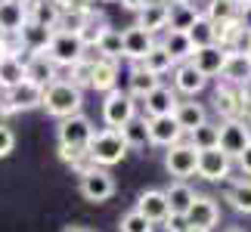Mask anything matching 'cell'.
I'll list each match as a JSON object with an SVG mask.
<instances>
[{"instance_id": "6da1fadb", "label": "cell", "mask_w": 251, "mask_h": 232, "mask_svg": "<svg viewBox=\"0 0 251 232\" xmlns=\"http://www.w3.org/2000/svg\"><path fill=\"white\" fill-rule=\"evenodd\" d=\"M81 102L84 96L75 84L69 81H53L50 87L44 90V109L47 115H53V118H72V115H81Z\"/></svg>"}, {"instance_id": "7a4b0ae2", "label": "cell", "mask_w": 251, "mask_h": 232, "mask_svg": "<svg viewBox=\"0 0 251 232\" xmlns=\"http://www.w3.org/2000/svg\"><path fill=\"white\" fill-rule=\"evenodd\" d=\"M87 158L93 161V167H112V164H118L124 155H127V146H124V139L118 137V130H100L93 133L90 142H87Z\"/></svg>"}, {"instance_id": "3957f363", "label": "cell", "mask_w": 251, "mask_h": 232, "mask_svg": "<svg viewBox=\"0 0 251 232\" xmlns=\"http://www.w3.org/2000/svg\"><path fill=\"white\" fill-rule=\"evenodd\" d=\"M47 59H50L56 69L59 65H65V69H72L75 62H81L84 59V53H87V44H84V37L81 34H65V31H53L50 37V44H47Z\"/></svg>"}, {"instance_id": "277c9868", "label": "cell", "mask_w": 251, "mask_h": 232, "mask_svg": "<svg viewBox=\"0 0 251 232\" xmlns=\"http://www.w3.org/2000/svg\"><path fill=\"white\" fill-rule=\"evenodd\" d=\"M93 121L87 115H72V118L59 121V149H72V152H84L87 142L93 137Z\"/></svg>"}, {"instance_id": "5b68a950", "label": "cell", "mask_w": 251, "mask_h": 232, "mask_svg": "<svg viewBox=\"0 0 251 232\" xmlns=\"http://www.w3.org/2000/svg\"><path fill=\"white\" fill-rule=\"evenodd\" d=\"M133 115H137V102H133L130 93H121L118 87L105 93V102H102V121L109 124V130H121Z\"/></svg>"}, {"instance_id": "8992f818", "label": "cell", "mask_w": 251, "mask_h": 232, "mask_svg": "<svg viewBox=\"0 0 251 232\" xmlns=\"http://www.w3.org/2000/svg\"><path fill=\"white\" fill-rule=\"evenodd\" d=\"M251 146V130H248V124L245 121H224L217 127V149L226 155L229 161L239 158L245 149Z\"/></svg>"}, {"instance_id": "52a82bcc", "label": "cell", "mask_w": 251, "mask_h": 232, "mask_svg": "<svg viewBox=\"0 0 251 232\" xmlns=\"http://www.w3.org/2000/svg\"><path fill=\"white\" fill-rule=\"evenodd\" d=\"M81 195L87 201H109L115 195V177L105 167H84L81 170Z\"/></svg>"}, {"instance_id": "ba28073f", "label": "cell", "mask_w": 251, "mask_h": 232, "mask_svg": "<svg viewBox=\"0 0 251 232\" xmlns=\"http://www.w3.org/2000/svg\"><path fill=\"white\" fill-rule=\"evenodd\" d=\"M229 53H233V50H224L220 44L199 46V50L189 56V65H192V69H196V71L208 81V77H214V74L224 71V65H226V59H229Z\"/></svg>"}, {"instance_id": "9c48e42d", "label": "cell", "mask_w": 251, "mask_h": 232, "mask_svg": "<svg viewBox=\"0 0 251 232\" xmlns=\"http://www.w3.org/2000/svg\"><path fill=\"white\" fill-rule=\"evenodd\" d=\"M41 102H44V90L41 87H34V84H16L13 90H6L3 93V109L6 112H31V109H41Z\"/></svg>"}, {"instance_id": "30bf717a", "label": "cell", "mask_w": 251, "mask_h": 232, "mask_svg": "<svg viewBox=\"0 0 251 232\" xmlns=\"http://www.w3.org/2000/svg\"><path fill=\"white\" fill-rule=\"evenodd\" d=\"M229 167H233V161H229L220 149H205V152H199V158H196V173L201 180H211V183L226 180Z\"/></svg>"}, {"instance_id": "8fae6325", "label": "cell", "mask_w": 251, "mask_h": 232, "mask_svg": "<svg viewBox=\"0 0 251 232\" xmlns=\"http://www.w3.org/2000/svg\"><path fill=\"white\" fill-rule=\"evenodd\" d=\"M196 158L199 152L189 146V142H177V146H171V152L165 155V167L171 177H177V183H183L186 177L196 173Z\"/></svg>"}, {"instance_id": "7c38bea8", "label": "cell", "mask_w": 251, "mask_h": 232, "mask_svg": "<svg viewBox=\"0 0 251 232\" xmlns=\"http://www.w3.org/2000/svg\"><path fill=\"white\" fill-rule=\"evenodd\" d=\"M186 223L211 232V229L220 223V208H217V201L211 198V195H196L192 208L186 210Z\"/></svg>"}, {"instance_id": "4fadbf2b", "label": "cell", "mask_w": 251, "mask_h": 232, "mask_svg": "<svg viewBox=\"0 0 251 232\" xmlns=\"http://www.w3.org/2000/svg\"><path fill=\"white\" fill-rule=\"evenodd\" d=\"M133 210H137V214H143L152 226H155V223H165V220L171 217L168 201H165V192H161V189H146V192H140L137 208H133Z\"/></svg>"}, {"instance_id": "5bb4252c", "label": "cell", "mask_w": 251, "mask_h": 232, "mask_svg": "<svg viewBox=\"0 0 251 232\" xmlns=\"http://www.w3.org/2000/svg\"><path fill=\"white\" fill-rule=\"evenodd\" d=\"M152 46H155V41H152V34H146L143 28H127V31H121V56L130 62H143V56H146Z\"/></svg>"}, {"instance_id": "9a60e30c", "label": "cell", "mask_w": 251, "mask_h": 232, "mask_svg": "<svg viewBox=\"0 0 251 232\" xmlns=\"http://www.w3.org/2000/svg\"><path fill=\"white\" fill-rule=\"evenodd\" d=\"M25 81L47 90L53 81H59V74H56V65L47 59V53H31V59L25 62Z\"/></svg>"}, {"instance_id": "2e32d148", "label": "cell", "mask_w": 251, "mask_h": 232, "mask_svg": "<svg viewBox=\"0 0 251 232\" xmlns=\"http://www.w3.org/2000/svg\"><path fill=\"white\" fill-rule=\"evenodd\" d=\"M143 109H146L143 118H165V115H171L174 109H177V93H174L171 87L158 84L152 93L143 96Z\"/></svg>"}, {"instance_id": "e0dca14e", "label": "cell", "mask_w": 251, "mask_h": 232, "mask_svg": "<svg viewBox=\"0 0 251 232\" xmlns=\"http://www.w3.org/2000/svg\"><path fill=\"white\" fill-rule=\"evenodd\" d=\"M146 130H149V142L152 146H177L180 142V127L174 124L171 115H165V118H146Z\"/></svg>"}, {"instance_id": "ac0fdd59", "label": "cell", "mask_w": 251, "mask_h": 232, "mask_svg": "<svg viewBox=\"0 0 251 232\" xmlns=\"http://www.w3.org/2000/svg\"><path fill=\"white\" fill-rule=\"evenodd\" d=\"M214 109L224 115L226 121H236L239 112H242V87H233V84L217 87V93H214Z\"/></svg>"}, {"instance_id": "d6986e66", "label": "cell", "mask_w": 251, "mask_h": 232, "mask_svg": "<svg viewBox=\"0 0 251 232\" xmlns=\"http://www.w3.org/2000/svg\"><path fill=\"white\" fill-rule=\"evenodd\" d=\"M171 118L180 127V133H192L196 127H201V124L208 121V115L199 102H177V109L171 112Z\"/></svg>"}, {"instance_id": "ffe728a7", "label": "cell", "mask_w": 251, "mask_h": 232, "mask_svg": "<svg viewBox=\"0 0 251 232\" xmlns=\"http://www.w3.org/2000/svg\"><path fill=\"white\" fill-rule=\"evenodd\" d=\"M28 22V9L16 0H0V34H19Z\"/></svg>"}, {"instance_id": "44dd1931", "label": "cell", "mask_w": 251, "mask_h": 232, "mask_svg": "<svg viewBox=\"0 0 251 232\" xmlns=\"http://www.w3.org/2000/svg\"><path fill=\"white\" fill-rule=\"evenodd\" d=\"M201 13H196V6L186 3V0H174V3H168V25L165 31H189V25L196 22Z\"/></svg>"}, {"instance_id": "7402d4cb", "label": "cell", "mask_w": 251, "mask_h": 232, "mask_svg": "<svg viewBox=\"0 0 251 232\" xmlns=\"http://www.w3.org/2000/svg\"><path fill=\"white\" fill-rule=\"evenodd\" d=\"M90 87L93 90H100V93H109L118 87V62L115 59H96L93 62V77H90Z\"/></svg>"}, {"instance_id": "603a6c76", "label": "cell", "mask_w": 251, "mask_h": 232, "mask_svg": "<svg viewBox=\"0 0 251 232\" xmlns=\"http://www.w3.org/2000/svg\"><path fill=\"white\" fill-rule=\"evenodd\" d=\"M165 201H168L171 214L186 217V210L192 208V201H196V192H192V186H186V183H171L165 189Z\"/></svg>"}, {"instance_id": "cb8c5ba5", "label": "cell", "mask_w": 251, "mask_h": 232, "mask_svg": "<svg viewBox=\"0 0 251 232\" xmlns=\"http://www.w3.org/2000/svg\"><path fill=\"white\" fill-rule=\"evenodd\" d=\"M158 46L174 59V65H177V62H180V65H183V62H189V56L196 53V46L189 44V37L183 34V31H165V41H161Z\"/></svg>"}, {"instance_id": "d4e9b609", "label": "cell", "mask_w": 251, "mask_h": 232, "mask_svg": "<svg viewBox=\"0 0 251 232\" xmlns=\"http://www.w3.org/2000/svg\"><path fill=\"white\" fill-rule=\"evenodd\" d=\"M205 77H201L196 69H192L189 62H183V65H177L174 69V87H177L180 93H186V96H196V93H201L205 90Z\"/></svg>"}, {"instance_id": "484cf974", "label": "cell", "mask_w": 251, "mask_h": 232, "mask_svg": "<svg viewBox=\"0 0 251 232\" xmlns=\"http://www.w3.org/2000/svg\"><path fill=\"white\" fill-rule=\"evenodd\" d=\"M25 9H28V22L44 25V28H56V19H59L62 6L56 0H31Z\"/></svg>"}, {"instance_id": "4316f807", "label": "cell", "mask_w": 251, "mask_h": 232, "mask_svg": "<svg viewBox=\"0 0 251 232\" xmlns=\"http://www.w3.org/2000/svg\"><path fill=\"white\" fill-rule=\"evenodd\" d=\"M168 25V3H146L140 9V19H137V28H143L146 34H155Z\"/></svg>"}, {"instance_id": "83f0119b", "label": "cell", "mask_w": 251, "mask_h": 232, "mask_svg": "<svg viewBox=\"0 0 251 232\" xmlns=\"http://www.w3.org/2000/svg\"><path fill=\"white\" fill-rule=\"evenodd\" d=\"M118 137L124 139V146L127 149H146L149 146V130H146V118H140V115H133V118L124 124L118 130Z\"/></svg>"}, {"instance_id": "f1b7e54d", "label": "cell", "mask_w": 251, "mask_h": 232, "mask_svg": "<svg viewBox=\"0 0 251 232\" xmlns=\"http://www.w3.org/2000/svg\"><path fill=\"white\" fill-rule=\"evenodd\" d=\"M50 37H53V28H44V25H34V22H25V28L19 31L22 46L31 50V53H44L47 44H50Z\"/></svg>"}, {"instance_id": "f546056e", "label": "cell", "mask_w": 251, "mask_h": 232, "mask_svg": "<svg viewBox=\"0 0 251 232\" xmlns=\"http://www.w3.org/2000/svg\"><path fill=\"white\" fill-rule=\"evenodd\" d=\"M25 81V62L16 59L13 53H6L0 59V90H13L16 84Z\"/></svg>"}, {"instance_id": "4dcf8cb0", "label": "cell", "mask_w": 251, "mask_h": 232, "mask_svg": "<svg viewBox=\"0 0 251 232\" xmlns=\"http://www.w3.org/2000/svg\"><path fill=\"white\" fill-rule=\"evenodd\" d=\"M93 46L102 53V59H121V31H115V28H100L93 37Z\"/></svg>"}, {"instance_id": "1f68e13d", "label": "cell", "mask_w": 251, "mask_h": 232, "mask_svg": "<svg viewBox=\"0 0 251 232\" xmlns=\"http://www.w3.org/2000/svg\"><path fill=\"white\" fill-rule=\"evenodd\" d=\"M220 77H226L233 87H242L251 81V69H248V62H245V56L242 53H229V59L224 65V71H220Z\"/></svg>"}, {"instance_id": "d6a6232c", "label": "cell", "mask_w": 251, "mask_h": 232, "mask_svg": "<svg viewBox=\"0 0 251 232\" xmlns=\"http://www.w3.org/2000/svg\"><path fill=\"white\" fill-rule=\"evenodd\" d=\"M87 28V9L75 6V9H59V19H56L53 31H65V34H81Z\"/></svg>"}, {"instance_id": "836d02e7", "label": "cell", "mask_w": 251, "mask_h": 232, "mask_svg": "<svg viewBox=\"0 0 251 232\" xmlns=\"http://www.w3.org/2000/svg\"><path fill=\"white\" fill-rule=\"evenodd\" d=\"M140 69H143V71H149V74H155V77H161V74H168V71L174 69V59H171V56H168V53L155 44L146 56H143Z\"/></svg>"}, {"instance_id": "e575fe53", "label": "cell", "mask_w": 251, "mask_h": 232, "mask_svg": "<svg viewBox=\"0 0 251 232\" xmlns=\"http://www.w3.org/2000/svg\"><path fill=\"white\" fill-rule=\"evenodd\" d=\"M186 37H189V44L196 46V50H199V46H211V44H214V22H211L208 16H199L196 22L189 25Z\"/></svg>"}, {"instance_id": "d590c367", "label": "cell", "mask_w": 251, "mask_h": 232, "mask_svg": "<svg viewBox=\"0 0 251 232\" xmlns=\"http://www.w3.org/2000/svg\"><path fill=\"white\" fill-rule=\"evenodd\" d=\"M189 146L196 152H205V149H217V124H201L189 133Z\"/></svg>"}, {"instance_id": "8d00e7d4", "label": "cell", "mask_w": 251, "mask_h": 232, "mask_svg": "<svg viewBox=\"0 0 251 232\" xmlns=\"http://www.w3.org/2000/svg\"><path fill=\"white\" fill-rule=\"evenodd\" d=\"M226 201L233 205V210H239V214H251V180L236 183V186L226 192Z\"/></svg>"}, {"instance_id": "74e56055", "label": "cell", "mask_w": 251, "mask_h": 232, "mask_svg": "<svg viewBox=\"0 0 251 232\" xmlns=\"http://www.w3.org/2000/svg\"><path fill=\"white\" fill-rule=\"evenodd\" d=\"M158 87V77L155 74H149V71H143L140 65H133V71H130V96H146V93H152Z\"/></svg>"}, {"instance_id": "f35d334b", "label": "cell", "mask_w": 251, "mask_h": 232, "mask_svg": "<svg viewBox=\"0 0 251 232\" xmlns=\"http://www.w3.org/2000/svg\"><path fill=\"white\" fill-rule=\"evenodd\" d=\"M236 13H239V6L226 3V0H211V3H208V19H211L214 25L229 22V19H236Z\"/></svg>"}, {"instance_id": "ab89813d", "label": "cell", "mask_w": 251, "mask_h": 232, "mask_svg": "<svg viewBox=\"0 0 251 232\" xmlns=\"http://www.w3.org/2000/svg\"><path fill=\"white\" fill-rule=\"evenodd\" d=\"M155 226L149 223L143 214H137V210H127V214L121 217V232H152Z\"/></svg>"}, {"instance_id": "60d3db41", "label": "cell", "mask_w": 251, "mask_h": 232, "mask_svg": "<svg viewBox=\"0 0 251 232\" xmlns=\"http://www.w3.org/2000/svg\"><path fill=\"white\" fill-rule=\"evenodd\" d=\"M90 77H93V62L90 59H81V62L72 65V81L69 84H75L81 90V87H90Z\"/></svg>"}, {"instance_id": "b9f144b4", "label": "cell", "mask_w": 251, "mask_h": 232, "mask_svg": "<svg viewBox=\"0 0 251 232\" xmlns=\"http://www.w3.org/2000/svg\"><path fill=\"white\" fill-rule=\"evenodd\" d=\"M13 149H16V133L9 130L6 124H0V158H6Z\"/></svg>"}, {"instance_id": "7bdbcfd3", "label": "cell", "mask_w": 251, "mask_h": 232, "mask_svg": "<svg viewBox=\"0 0 251 232\" xmlns=\"http://www.w3.org/2000/svg\"><path fill=\"white\" fill-rule=\"evenodd\" d=\"M236 22H239V28H242L245 34H251V0H245V3H239Z\"/></svg>"}, {"instance_id": "ee69618b", "label": "cell", "mask_w": 251, "mask_h": 232, "mask_svg": "<svg viewBox=\"0 0 251 232\" xmlns=\"http://www.w3.org/2000/svg\"><path fill=\"white\" fill-rule=\"evenodd\" d=\"M165 226H168V232H186V217H177V214H171L168 220H165Z\"/></svg>"}, {"instance_id": "f6af8a7d", "label": "cell", "mask_w": 251, "mask_h": 232, "mask_svg": "<svg viewBox=\"0 0 251 232\" xmlns=\"http://www.w3.org/2000/svg\"><path fill=\"white\" fill-rule=\"evenodd\" d=\"M236 161H239V167H242V173H248V177H251V146H248L242 155H239Z\"/></svg>"}, {"instance_id": "bcb514c9", "label": "cell", "mask_w": 251, "mask_h": 232, "mask_svg": "<svg viewBox=\"0 0 251 232\" xmlns=\"http://www.w3.org/2000/svg\"><path fill=\"white\" fill-rule=\"evenodd\" d=\"M59 158H62V161H69V164H78L81 152H72V149H59Z\"/></svg>"}, {"instance_id": "7dc6e473", "label": "cell", "mask_w": 251, "mask_h": 232, "mask_svg": "<svg viewBox=\"0 0 251 232\" xmlns=\"http://www.w3.org/2000/svg\"><path fill=\"white\" fill-rule=\"evenodd\" d=\"M121 3L127 6V9H137V13H140V9L146 6V0H121Z\"/></svg>"}, {"instance_id": "c3c4849f", "label": "cell", "mask_w": 251, "mask_h": 232, "mask_svg": "<svg viewBox=\"0 0 251 232\" xmlns=\"http://www.w3.org/2000/svg\"><path fill=\"white\" fill-rule=\"evenodd\" d=\"M62 232H90V229H87V226H65Z\"/></svg>"}, {"instance_id": "681fc988", "label": "cell", "mask_w": 251, "mask_h": 232, "mask_svg": "<svg viewBox=\"0 0 251 232\" xmlns=\"http://www.w3.org/2000/svg\"><path fill=\"white\" fill-rule=\"evenodd\" d=\"M186 232H205V229H199V226H186Z\"/></svg>"}, {"instance_id": "f907efd6", "label": "cell", "mask_w": 251, "mask_h": 232, "mask_svg": "<svg viewBox=\"0 0 251 232\" xmlns=\"http://www.w3.org/2000/svg\"><path fill=\"white\" fill-rule=\"evenodd\" d=\"M245 62H248V69H251V50H248V53H245Z\"/></svg>"}, {"instance_id": "816d5d0a", "label": "cell", "mask_w": 251, "mask_h": 232, "mask_svg": "<svg viewBox=\"0 0 251 232\" xmlns=\"http://www.w3.org/2000/svg\"><path fill=\"white\" fill-rule=\"evenodd\" d=\"M226 232H245V229H239V226H229V229H226Z\"/></svg>"}, {"instance_id": "f5cc1de1", "label": "cell", "mask_w": 251, "mask_h": 232, "mask_svg": "<svg viewBox=\"0 0 251 232\" xmlns=\"http://www.w3.org/2000/svg\"><path fill=\"white\" fill-rule=\"evenodd\" d=\"M226 3H233V6H239V3H245V0H226Z\"/></svg>"}, {"instance_id": "db71d44e", "label": "cell", "mask_w": 251, "mask_h": 232, "mask_svg": "<svg viewBox=\"0 0 251 232\" xmlns=\"http://www.w3.org/2000/svg\"><path fill=\"white\" fill-rule=\"evenodd\" d=\"M3 56H6V50H3V41H0V59H3Z\"/></svg>"}, {"instance_id": "11a10c76", "label": "cell", "mask_w": 251, "mask_h": 232, "mask_svg": "<svg viewBox=\"0 0 251 232\" xmlns=\"http://www.w3.org/2000/svg\"><path fill=\"white\" fill-rule=\"evenodd\" d=\"M16 3H22V6H28V3H31V0H16Z\"/></svg>"}, {"instance_id": "9f6ffc18", "label": "cell", "mask_w": 251, "mask_h": 232, "mask_svg": "<svg viewBox=\"0 0 251 232\" xmlns=\"http://www.w3.org/2000/svg\"><path fill=\"white\" fill-rule=\"evenodd\" d=\"M100 3H115V0H100Z\"/></svg>"}]
</instances>
